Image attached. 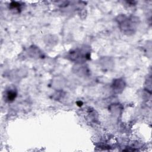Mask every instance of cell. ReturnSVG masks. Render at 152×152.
Segmentation results:
<instances>
[{
    "mask_svg": "<svg viewBox=\"0 0 152 152\" xmlns=\"http://www.w3.org/2000/svg\"><path fill=\"white\" fill-rule=\"evenodd\" d=\"M118 20L119 27L124 33L128 34L133 33L134 30L136 28L137 23L133 17L128 18L124 15L121 18L119 17Z\"/></svg>",
    "mask_w": 152,
    "mask_h": 152,
    "instance_id": "obj_1",
    "label": "cell"
},
{
    "mask_svg": "<svg viewBox=\"0 0 152 152\" xmlns=\"http://www.w3.org/2000/svg\"><path fill=\"white\" fill-rule=\"evenodd\" d=\"M17 96V91L14 88H9L5 92L6 99L8 102H12Z\"/></svg>",
    "mask_w": 152,
    "mask_h": 152,
    "instance_id": "obj_3",
    "label": "cell"
},
{
    "mask_svg": "<svg viewBox=\"0 0 152 152\" xmlns=\"http://www.w3.org/2000/svg\"><path fill=\"white\" fill-rule=\"evenodd\" d=\"M21 7V5L20 3L17 2H12L10 4V8L11 10H18L20 9Z\"/></svg>",
    "mask_w": 152,
    "mask_h": 152,
    "instance_id": "obj_4",
    "label": "cell"
},
{
    "mask_svg": "<svg viewBox=\"0 0 152 152\" xmlns=\"http://www.w3.org/2000/svg\"><path fill=\"white\" fill-rule=\"evenodd\" d=\"M70 57L72 60L76 59V61L83 59H88L90 58V52L87 51V50H84L83 49H77L74 51L70 52Z\"/></svg>",
    "mask_w": 152,
    "mask_h": 152,
    "instance_id": "obj_2",
    "label": "cell"
}]
</instances>
